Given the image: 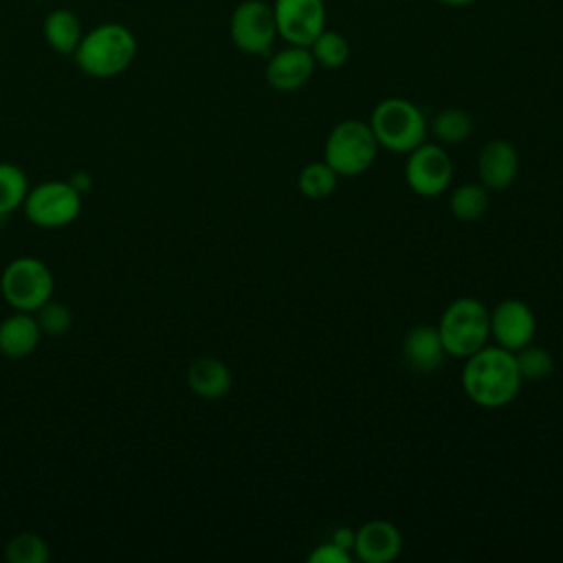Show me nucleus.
<instances>
[{
  "mask_svg": "<svg viewBox=\"0 0 563 563\" xmlns=\"http://www.w3.org/2000/svg\"><path fill=\"white\" fill-rule=\"evenodd\" d=\"M352 550L365 563H389L402 550V534L391 521L372 519L356 530Z\"/></svg>",
  "mask_w": 563,
  "mask_h": 563,
  "instance_id": "13",
  "label": "nucleus"
},
{
  "mask_svg": "<svg viewBox=\"0 0 563 563\" xmlns=\"http://www.w3.org/2000/svg\"><path fill=\"white\" fill-rule=\"evenodd\" d=\"M29 183L24 172L13 163H0V218L24 205Z\"/></svg>",
  "mask_w": 563,
  "mask_h": 563,
  "instance_id": "22",
  "label": "nucleus"
},
{
  "mask_svg": "<svg viewBox=\"0 0 563 563\" xmlns=\"http://www.w3.org/2000/svg\"><path fill=\"white\" fill-rule=\"evenodd\" d=\"M515 361H517L521 380L523 378H528V380H543L554 369L552 354L545 347H541V345H530L528 343L526 347L515 352Z\"/></svg>",
  "mask_w": 563,
  "mask_h": 563,
  "instance_id": "25",
  "label": "nucleus"
},
{
  "mask_svg": "<svg viewBox=\"0 0 563 563\" xmlns=\"http://www.w3.org/2000/svg\"><path fill=\"white\" fill-rule=\"evenodd\" d=\"M55 277L51 268L37 257H15L0 275V292L13 310L35 312L53 297Z\"/></svg>",
  "mask_w": 563,
  "mask_h": 563,
  "instance_id": "5",
  "label": "nucleus"
},
{
  "mask_svg": "<svg viewBox=\"0 0 563 563\" xmlns=\"http://www.w3.org/2000/svg\"><path fill=\"white\" fill-rule=\"evenodd\" d=\"M48 554V543L35 532H18L4 548L9 563H46Z\"/></svg>",
  "mask_w": 563,
  "mask_h": 563,
  "instance_id": "24",
  "label": "nucleus"
},
{
  "mask_svg": "<svg viewBox=\"0 0 563 563\" xmlns=\"http://www.w3.org/2000/svg\"><path fill=\"white\" fill-rule=\"evenodd\" d=\"M336 178L339 174L325 161H317L299 172L297 185L308 200H323L334 191Z\"/></svg>",
  "mask_w": 563,
  "mask_h": 563,
  "instance_id": "23",
  "label": "nucleus"
},
{
  "mask_svg": "<svg viewBox=\"0 0 563 563\" xmlns=\"http://www.w3.org/2000/svg\"><path fill=\"white\" fill-rule=\"evenodd\" d=\"M273 13L277 22V35L286 44L310 46V42L325 29V2L323 0H275Z\"/></svg>",
  "mask_w": 563,
  "mask_h": 563,
  "instance_id": "10",
  "label": "nucleus"
},
{
  "mask_svg": "<svg viewBox=\"0 0 563 563\" xmlns=\"http://www.w3.org/2000/svg\"><path fill=\"white\" fill-rule=\"evenodd\" d=\"M22 207L35 227L62 229L77 220L81 191L70 180H46L29 189Z\"/></svg>",
  "mask_w": 563,
  "mask_h": 563,
  "instance_id": "7",
  "label": "nucleus"
},
{
  "mask_svg": "<svg viewBox=\"0 0 563 563\" xmlns=\"http://www.w3.org/2000/svg\"><path fill=\"white\" fill-rule=\"evenodd\" d=\"M464 361L462 387L475 405L497 409L508 405L519 394L521 374L515 361V352L499 345H484Z\"/></svg>",
  "mask_w": 563,
  "mask_h": 563,
  "instance_id": "1",
  "label": "nucleus"
},
{
  "mask_svg": "<svg viewBox=\"0 0 563 563\" xmlns=\"http://www.w3.org/2000/svg\"><path fill=\"white\" fill-rule=\"evenodd\" d=\"M354 539H356V530L341 526V528H336V530L332 532V539H330V541L336 543V545L343 548V550H352V548H354Z\"/></svg>",
  "mask_w": 563,
  "mask_h": 563,
  "instance_id": "28",
  "label": "nucleus"
},
{
  "mask_svg": "<svg viewBox=\"0 0 563 563\" xmlns=\"http://www.w3.org/2000/svg\"><path fill=\"white\" fill-rule=\"evenodd\" d=\"M519 172V154L512 143L504 139L488 141L477 158V174L486 189H506Z\"/></svg>",
  "mask_w": 563,
  "mask_h": 563,
  "instance_id": "14",
  "label": "nucleus"
},
{
  "mask_svg": "<svg viewBox=\"0 0 563 563\" xmlns=\"http://www.w3.org/2000/svg\"><path fill=\"white\" fill-rule=\"evenodd\" d=\"M317 64L308 46L288 44L286 48L268 57L264 77L266 84L277 92H295L308 84Z\"/></svg>",
  "mask_w": 563,
  "mask_h": 563,
  "instance_id": "12",
  "label": "nucleus"
},
{
  "mask_svg": "<svg viewBox=\"0 0 563 563\" xmlns=\"http://www.w3.org/2000/svg\"><path fill=\"white\" fill-rule=\"evenodd\" d=\"M433 2L444 4V7H468V4H473L477 0H433Z\"/></svg>",
  "mask_w": 563,
  "mask_h": 563,
  "instance_id": "29",
  "label": "nucleus"
},
{
  "mask_svg": "<svg viewBox=\"0 0 563 563\" xmlns=\"http://www.w3.org/2000/svg\"><path fill=\"white\" fill-rule=\"evenodd\" d=\"M444 356L446 350L438 332V325H413L402 339V358L418 374L435 372L442 365Z\"/></svg>",
  "mask_w": 563,
  "mask_h": 563,
  "instance_id": "15",
  "label": "nucleus"
},
{
  "mask_svg": "<svg viewBox=\"0 0 563 563\" xmlns=\"http://www.w3.org/2000/svg\"><path fill=\"white\" fill-rule=\"evenodd\" d=\"M33 314L37 319L42 334H48V336H62L73 325V312L68 310V306H64L62 301H55L53 297L46 303H42Z\"/></svg>",
  "mask_w": 563,
  "mask_h": 563,
  "instance_id": "26",
  "label": "nucleus"
},
{
  "mask_svg": "<svg viewBox=\"0 0 563 563\" xmlns=\"http://www.w3.org/2000/svg\"><path fill=\"white\" fill-rule=\"evenodd\" d=\"M378 141L369 123L345 119L332 128L325 141V163L339 176H358L367 172L376 158Z\"/></svg>",
  "mask_w": 563,
  "mask_h": 563,
  "instance_id": "6",
  "label": "nucleus"
},
{
  "mask_svg": "<svg viewBox=\"0 0 563 563\" xmlns=\"http://www.w3.org/2000/svg\"><path fill=\"white\" fill-rule=\"evenodd\" d=\"M537 332V319L528 303L519 299H506L490 312V334L499 347L517 352L532 343Z\"/></svg>",
  "mask_w": 563,
  "mask_h": 563,
  "instance_id": "11",
  "label": "nucleus"
},
{
  "mask_svg": "<svg viewBox=\"0 0 563 563\" xmlns=\"http://www.w3.org/2000/svg\"><path fill=\"white\" fill-rule=\"evenodd\" d=\"M310 53L314 57V64L321 68H341L350 59V42L343 33L323 29L312 42H310Z\"/></svg>",
  "mask_w": 563,
  "mask_h": 563,
  "instance_id": "19",
  "label": "nucleus"
},
{
  "mask_svg": "<svg viewBox=\"0 0 563 563\" xmlns=\"http://www.w3.org/2000/svg\"><path fill=\"white\" fill-rule=\"evenodd\" d=\"M438 332L446 354L468 358L486 345L490 334V312L475 297H460L442 312Z\"/></svg>",
  "mask_w": 563,
  "mask_h": 563,
  "instance_id": "4",
  "label": "nucleus"
},
{
  "mask_svg": "<svg viewBox=\"0 0 563 563\" xmlns=\"http://www.w3.org/2000/svg\"><path fill=\"white\" fill-rule=\"evenodd\" d=\"M488 209V189L482 183H466L451 194V211L457 220H479Z\"/></svg>",
  "mask_w": 563,
  "mask_h": 563,
  "instance_id": "21",
  "label": "nucleus"
},
{
  "mask_svg": "<svg viewBox=\"0 0 563 563\" xmlns=\"http://www.w3.org/2000/svg\"><path fill=\"white\" fill-rule=\"evenodd\" d=\"M308 561L310 563H350L352 561V554L350 550H343L339 548L336 543H321L317 545L310 554H308Z\"/></svg>",
  "mask_w": 563,
  "mask_h": 563,
  "instance_id": "27",
  "label": "nucleus"
},
{
  "mask_svg": "<svg viewBox=\"0 0 563 563\" xmlns=\"http://www.w3.org/2000/svg\"><path fill=\"white\" fill-rule=\"evenodd\" d=\"M229 35L238 51L246 55H268L277 35L273 4L266 0H242L229 18Z\"/></svg>",
  "mask_w": 563,
  "mask_h": 563,
  "instance_id": "8",
  "label": "nucleus"
},
{
  "mask_svg": "<svg viewBox=\"0 0 563 563\" xmlns=\"http://www.w3.org/2000/svg\"><path fill=\"white\" fill-rule=\"evenodd\" d=\"M473 123L468 112L460 110V108H446L442 112H438L431 121V132L433 136L444 143V145H460L471 136Z\"/></svg>",
  "mask_w": 563,
  "mask_h": 563,
  "instance_id": "20",
  "label": "nucleus"
},
{
  "mask_svg": "<svg viewBox=\"0 0 563 563\" xmlns=\"http://www.w3.org/2000/svg\"><path fill=\"white\" fill-rule=\"evenodd\" d=\"M453 178V163L442 145L420 143L409 152L405 163V180L418 196H440Z\"/></svg>",
  "mask_w": 563,
  "mask_h": 563,
  "instance_id": "9",
  "label": "nucleus"
},
{
  "mask_svg": "<svg viewBox=\"0 0 563 563\" xmlns=\"http://www.w3.org/2000/svg\"><path fill=\"white\" fill-rule=\"evenodd\" d=\"M42 33L46 44L59 53V55H75L81 37H84V26L81 20L75 11L66 7H57L46 13Z\"/></svg>",
  "mask_w": 563,
  "mask_h": 563,
  "instance_id": "18",
  "label": "nucleus"
},
{
  "mask_svg": "<svg viewBox=\"0 0 563 563\" xmlns=\"http://www.w3.org/2000/svg\"><path fill=\"white\" fill-rule=\"evenodd\" d=\"M369 128L380 147L389 152L409 154L424 143L427 119L422 110L402 97H387L378 101L369 117Z\"/></svg>",
  "mask_w": 563,
  "mask_h": 563,
  "instance_id": "3",
  "label": "nucleus"
},
{
  "mask_svg": "<svg viewBox=\"0 0 563 563\" xmlns=\"http://www.w3.org/2000/svg\"><path fill=\"white\" fill-rule=\"evenodd\" d=\"M187 387L207 400L222 398L231 389V372L220 358L200 356L187 369Z\"/></svg>",
  "mask_w": 563,
  "mask_h": 563,
  "instance_id": "17",
  "label": "nucleus"
},
{
  "mask_svg": "<svg viewBox=\"0 0 563 563\" xmlns=\"http://www.w3.org/2000/svg\"><path fill=\"white\" fill-rule=\"evenodd\" d=\"M42 330L33 312L15 310L0 321V354L9 358H24L35 352Z\"/></svg>",
  "mask_w": 563,
  "mask_h": 563,
  "instance_id": "16",
  "label": "nucleus"
},
{
  "mask_svg": "<svg viewBox=\"0 0 563 563\" xmlns=\"http://www.w3.org/2000/svg\"><path fill=\"white\" fill-rule=\"evenodd\" d=\"M136 37L121 22H101L84 37L73 55L77 68L95 79H110L130 68L136 57Z\"/></svg>",
  "mask_w": 563,
  "mask_h": 563,
  "instance_id": "2",
  "label": "nucleus"
}]
</instances>
